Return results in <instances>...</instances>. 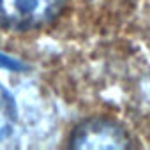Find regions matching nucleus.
I'll use <instances>...</instances> for the list:
<instances>
[{"mask_svg": "<svg viewBox=\"0 0 150 150\" xmlns=\"http://www.w3.org/2000/svg\"><path fill=\"white\" fill-rule=\"evenodd\" d=\"M69 145L72 148H127L131 145L127 132L115 122L94 118L81 122L72 131Z\"/></svg>", "mask_w": 150, "mask_h": 150, "instance_id": "f03ea898", "label": "nucleus"}, {"mask_svg": "<svg viewBox=\"0 0 150 150\" xmlns=\"http://www.w3.org/2000/svg\"><path fill=\"white\" fill-rule=\"evenodd\" d=\"M65 0H0V25L27 30L51 21Z\"/></svg>", "mask_w": 150, "mask_h": 150, "instance_id": "f257e3e1", "label": "nucleus"}, {"mask_svg": "<svg viewBox=\"0 0 150 150\" xmlns=\"http://www.w3.org/2000/svg\"><path fill=\"white\" fill-rule=\"evenodd\" d=\"M16 124V106L9 92L0 85V141L6 139Z\"/></svg>", "mask_w": 150, "mask_h": 150, "instance_id": "7ed1b4c3", "label": "nucleus"}]
</instances>
